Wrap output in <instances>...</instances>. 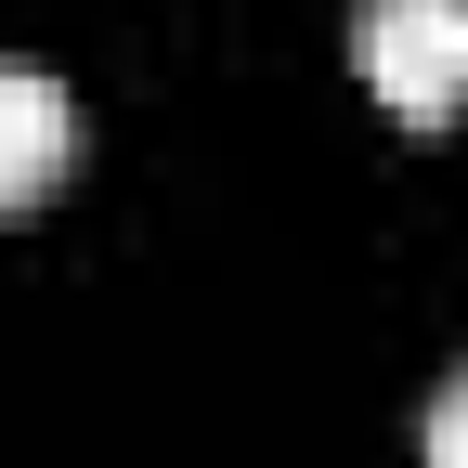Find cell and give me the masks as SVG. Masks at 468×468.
<instances>
[{"label": "cell", "mask_w": 468, "mask_h": 468, "mask_svg": "<svg viewBox=\"0 0 468 468\" xmlns=\"http://www.w3.org/2000/svg\"><path fill=\"white\" fill-rule=\"evenodd\" d=\"M66 144H79V91L52 66H27V52H0V208H27L66 169Z\"/></svg>", "instance_id": "2"}, {"label": "cell", "mask_w": 468, "mask_h": 468, "mask_svg": "<svg viewBox=\"0 0 468 468\" xmlns=\"http://www.w3.org/2000/svg\"><path fill=\"white\" fill-rule=\"evenodd\" d=\"M417 442H430V468H468V365L430 390V417H417Z\"/></svg>", "instance_id": "3"}, {"label": "cell", "mask_w": 468, "mask_h": 468, "mask_svg": "<svg viewBox=\"0 0 468 468\" xmlns=\"http://www.w3.org/2000/svg\"><path fill=\"white\" fill-rule=\"evenodd\" d=\"M351 52H365L390 117H455L468 104V0H365Z\"/></svg>", "instance_id": "1"}]
</instances>
